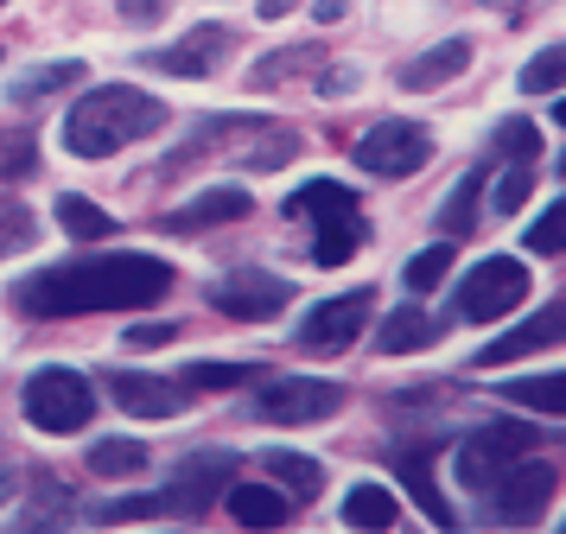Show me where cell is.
I'll return each mask as SVG.
<instances>
[{"label":"cell","instance_id":"5","mask_svg":"<svg viewBox=\"0 0 566 534\" xmlns=\"http://www.w3.org/2000/svg\"><path fill=\"white\" fill-rule=\"evenodd\" d=\"M350 159H357V172H369V178H413L433 159V127L388 115V122L363 127L357 140H350Z\"/></svg>","mask_w":566,"mask_h":534},{"label":"cell","instance_id":"3","mask_svg":"<svg viewBox=\"0 0 566 534\" xmlns=\"http://www.w3.org/2000/svg\"><path fill=\"white\" fill-rule=\"evenodd\" d=\"M286 217H306L318 229V242H312V261L318 268H344L350 254L363 249V210H357V191L350 185H337V178H312L300 185L293 198H286Z\"/></svg>","mask_w":566,"mask_h":534},{"label":"cell","instance_id":"28","mask_svg":"<svg viewBox=\"0 0 566 534\" xmlns=\"http://www.w3.org/2000/svg\"><path fill=\"white\" fill-rule=\"evenodd\" d=\"M39 242V217H32V203H20L13 191H0V261L7 254H27Z\"/></svg>","mask_w":566,"mask_h":534},{"label":"cell","instance_id":"33","mask_svg":"<svg viewBox=\"0 0 566 534\" xmlns=\"http://www.w3.org/2000/svg\"><path fill=\"white\" fill-rule=\"evenodd\" d=\"M528 185H535V159H503V178H496V191H490V210H496V217H515V210L528 203Z\"/></svg>","mask_w":566,"mask_h":534},{"label":"cell","instance_id":"24","mask_svg":"<svg viewBox=\"0 0 566 534\" xmlns=\"http://www.w3.org/2000/svg\"><path fill=\"white\" fill-rule=\"evenodd\" d=\"M325 64V45L312 39V45H286V51H268L255 71H249V90H274V83H286V76L300 71H318Z\"/></svg>","mask_w":566,"mask_h":534},{"label":"cell","instance_id":"31","mask_svg":"<svg viewBox=\"0 0 566 534\" xmlns=\"http://www.w3.org/2000/svg\"><path fill=\"white\" fill-rule=\"evenodd\" d=\"M446 274H452V235H446V242H433V249L408 254V268H401V286H408V293H433Z\"/></svg>","mask_w":566,"mask_h":534},{"label":"cell","instance_id":"41","mask_svg":"<svg viewBox=\"0 0 566 534\" xmlns=\"http://www.w3.org/2000/svg\"><path fill=\"white\" fill-rule=\"evenodd\" d=\"M7 496H20V464H13L7 439H0V503H7Z\"/></svg>","mask_w":566,"mask_h":534},{"label":"cell","instance_id":"23","mask_svg":"<svg viewBox=\"0 0 566 534\" xmlns=\"http://www.w3.org/2000/svg\"><path fill=\"white\" fill-rule=\"evenodd\" d=\"M503 401L528 407V413H554V420H566V369H547V376L503 381Z\"/></svg>","mask_w":566,"mask_h":534},{"label":"cell","instance_id":"10","mask_svg":"<svg viewBox=\"0 0 566 534\" xmlns=\"http://www.w3.org/2000/svg\"><path fill=\"white\" fill-rule=\"evenodd\" d=\"M528 446H535V432H528V427H510V420H503V427H478V432H471V439L459 446V458H452V471H459V490L484 496L490 483L503 478V471H510V464L528 452Z\"/></svg>","mask_w":566,"mask_h":534},{"label":"cell","instance_id":"16","mask_svg":"<svg viewBox=\"0 0 566 534\" xmlns=\"http://www.w3.org/2000/svg\"><path fill=\"white\" fill-rule=\"evenodd\" d=\"M439 446H446V439L401 446V452H395V478L408 483V496L427 509V522H433V528H459V509L446 503V496H439V483H433V452H439Z\"/></svg>","mask_w":566,"mask_h":534},{"label":"cell","instance_id":"32","mask_svg":"<svg viewBox=\"0 0 566 534\" xmlns=\"http://www.w3.org/2000/svg\"><path fill=\"white\" fill-rule=\"evenodd\" d=\"M490 159H541V127L510 115V122H496L490 134Z\"/></svg>","mask_w":566,"mask_h":534},{"label":"cell","instance_id":"19","mask_svg":"<svg viewBox=\"0 0 566 534\" xmlns=\"http://www.w3.org/2000/svg\"><path fill=\"white\" fill-rule=\"evenodd\" d=\"M427 344H439V318L427 305H395L382 318V331H376V350L382 356H413V350H427Z\"/></svg>","mask_w":566,"mask_h":534},{"label":"cell","instance_id":"7","mask_svg":"<svg viewBox=\"0 0 566 534\" xmlns=\"http://www.w3.org/2000/svg\"><path fill=\"white\" fill-rule=\"evenodd\" d=\"M547 503H554V464H541V458L522 452L510 471L478 496V515H484V522H503V528H528V522L547 515Z\"/></svg>","mask_w":566,"mask_h":534},{"label":"cell","instance_id":"11","mask_svg":"<svg viewBox=\"0 0 566 534\" xmlns=\"http://www.w3.org/2000/svg\"><path fill=\"white\" fill-rule=\"evenodd\" d=\"M286 305H293V280L261 274V268H235V274H223L210 286V312L242 318V325H268V318H281Z\"/></svg>","mask_w":566,"mask_h":534},{"label":"cell","instance_id":"42","mask_svg":"<svg viewBox=\"0 0 566 534\" xmlns=\"http://www.w3.org/2000/svg\"><path fill=\"white\" fill-rule=\"evenodd\" d=\"M159 13H166V0H122V20H140V25H154Z\"/></svg>","mask_w":566,"mask_h":534},{"label":"cell","instance_id":"4","mask_svg":"<svg viewBox=\"0 0 566 534\" xmlns=\"http://www.w3.org/2000/svg\"><path fill=\"white\" fill-rule=\"evenodd\" d=\"M20 407H27V420L39 432H83L96 420V388H90V376H77L71 363H45V369L27 376Z\"/></svg>","mask_w":566,"mask_h":534},{"label":"cell","instance_id":"30","mask_svg":"<svg viewBox=\"0 0 566 534\" xmlns=\"http://www.w3.org/2000/svg\"><path fill=\"white\" fill-rule=\"evenodd\" d=\"M515 83H522V96H554V90H566V39L547 45V51H535Z\"/></svg>","mask_w":566,"mask_h":534},{"label":"cell","instance_id":"9","mask_svg":"<svg viewBox=\"0 0 566 534\" xmlns=\"http://www.w3.org/2000/svg\"><path fill=\"white\" fill-rule=\"evenodd\" d=\"M337 407H344V381L325 376H268V388L255 395V413L274 427H312Z\"/></svg>","mask_w":566,"mask_h":534},{"label":"cell","instance_id":"25","mask_svg":"<svg viewBox=\"0 0 566 534\" xmlns=\"http://www.w3.org/2000/svg\"><path fill=\"white\" fill-rule=\"evenodd\" d=\"M484 185H490V159H478V166L459 178V191L439 203V235H464V229H471V217H478V198H484Z\"/></svg>","mask_w":566,"mask_h":534},{"label":"cell","instance_id":"18","mask_svg":"<svg viewBox=\"0 0 566 534\" xmlns=\"http://www.w3.org/2000/svg\"><path fill=\"white\" fill-rule=\"evenodd\" d=\"M464 64H471V39H439L433 51L408 57V64L395 71V83H401V90H413V96H427V90H439V83L464 76Z\"/></svg>","mask_w":566,"mask_h":534},{"label":"cell","instance_id":"39","mask_svg":"<svg viewBox=\"0 0 566 534\" xmlns=\"http://www.w3.org/2000/svg\"><path fill=\"white\" fill-rule=\"evenodd\" d=\"M39 166V147H32V134H7V147H0V178H27Z\"/></svg>","mask_w":566,"mask_h":534},{"label":"cell","instance_id":"13","mask_svg":"<svg viewBox=\"0 0 566 534\" xmlns=\"http://www.w3.org/2000/svg\"><path fill=\"white\" fill-rule=\"evenodd\" d=\"M230 51H235V32L217 25V20H205V25H191L179 45L140 51V64H147V71H166V76H217Z\"/></svg>","mask_w":566,"mask_h":534},{"label":"cell","instance_id":"34","mask_svg":"<svg viewBox=\"0 0 566 534\" xmlns=\"http://www.w3.org/2000/svg\"><path fill=\"white\" fill-rule=\"evenodd\" d=\"M20 528H57V522H71V503H64V490H57L52 478H39V490H32V503L13 515Z\"/></svg>","mask_w":566,"mask_h":534},{"label":"cell","instance_id":"17","mask_svg":"<svg viewBox=\"0 0 566 534\" xmlns=\"http://www.w3.org/2000/svg\"><path fill=\"white\" fill-rule=\"evenodd\" d=\"M255 210V198L242 191V185H210L205 198L179 203V210H166V235H191V229H217V223H242Z\"/></svg>","mask_w":566,"mask_h":534},{"label":"cell","instance_id":"27","mask_svg":"<svg viewBox=\"0 0 566 534\" xmlns=\"http://www.w3.org/2000/svg\"><path fill=\"white\" fill-rule=\"evenodd\" d=\"M395 490L382 483H357V490H344V522L350 528H395Z\"/></svg>","mask_w":566,"mask_h":534},{"label":"cell","instance_id":"43","mask_svg":"<svg viewBox=\"0 0 566 534\" xmlns=\"http://www.w3.org/2000/svg\"><path fill=\"white\" fill-rule=\"evenodd\" d=\"M344 7H350V0H312V20L332 25V20H344Z\"/></svg>","mask_w":566,"mask_h":534},{"label":"cell","instance_id":"38","mask_svg":"<svg viewBox=\"0 0 566 534\" xmlns=\"http://www.w3.org/2000/svg\"><path fill=\"white\" fill-rule=\"evenodd\" d=\"M147 515H166V496H122L96 509V522H147Z\"/></svg>","mask_w":566,"mask_h":534},{"label":"cell","instance_id":"37","mask_svg":"<svg viewBox=\"0 0 566 534\" xmlns=\"http://www.w3.org/2000/svg\"><path fill=\"white\" fill-rule=\"evenodd\" d=\"M357 64H318L312 71V96L318 102H344V96H357Z\"/></svg>","mask_w":566,"mask_h":534},{"label":"cell","instance_id":"46","mask_svg":"<svg viewBox=\"0 0 566 534\" xmlns=\"http://www.w3.org/2000/svg\"><path fill=\"white\" fill-rule=\"evenodd\" d=\"M0 7H7V0H0Z\"/></svg>","mask_w":566,"mask_h":534},{"label":"cell","instance_id":"40","mask_svg":"<svg viewBox=\"0 0 566 534\" xmlns=\"http://www.w3.org/2000/svg\"><path fill=\"white\" fill-rule=\"evenodd\" d=\"M172 337H179L172 325H134V331H128L134 350H159V344H172Z\"/></svg>","mask_w":566,"mask_h":534},{"label":"cell","instance_id":"12","mask_svg":"<svg viewBox=\"0 0 566 534\" xmlns=\"http://www.w3.org/2000/svg\"><path fill=\"white\" fill-rule=\"evenodd\" d=\"M235 464H242V458L217 452V446H210V452H191V458H179V464H172V478H166V490H159V496H166V509H172V515H205V509L235 483Z\"/></svg>","mask_w":566,"mask_h":534},{"label":"cell","instance_id":"1","mask_svg":"<svg viewBox=\"0 0 566 534\" xmlns=\"http://www.w3.org/2000/svg\"><path fill=\"white\" fill-rule=\"evenodd\" d=\"M172 293V261L140 249L122 254H77V261H52L27 274L7 305L20 318H83V312H147Z\"/></svg>","mask_w":566,"mask_h":534},{"label":"cell","instance_id":"8","mask_svg":"<svg viewBox=\"0 0 566 534\" xmlns=\"http://www.w3.org/2000/svg\"><path fill=\"white\" fill-rule=\"evenodd\" d=\"M369 312H376V286H350V293H337V300L325 305H312L306 318H300V350L312 356H337V350H350L363 337V325H369Z\"/></svg>","mask_w":566,"mask_h":534},{"label":"cell","instance_id":"20","mask_svg":"<svg viewBox=\"0 0 566 534\" xmlns=\"http://www.w3.org/2000/svg\"><path fill=\"white\" fill-rule=\"evenodd\" d=\"M83 64L77 57H57V64H32V71H20L13 83H7V102L13 108H39V102H52L57 90H71V83H83Z\"/></svg>","mask_w":566,"mask_h":534},{"label":"cell","instance_id":"2","mask_svg":"<svg viewBox=\"0 0 566 534\" xmlns=\"http://www.w3.org/2000/svg\"><path fill=\"white\" fill-rule=\"evenodd\" d=\"M172 122V108L147 90H134V83H96V90H83L71 102V115H64V153H77V159H108V153L134 147V140H147L159 127Z\"/></svg>","mask_w":566,"mask_h":534},{"label":"cell","instance_id":"36","mask_svg":"<svg viewBox=\"0 0 566 534\" xmlns=\"http://www.w3.org/2000/svg\"><path fill=\"white\" fill-rule=\"evenodd\" d=\"M535 254H566V198H554L547 210H541L535 223H528V235H522Z\"/></svg>","mask_w":566,"mask_h":534},{"label":"cell","instance_id":"14","mask_svg":"<svg viewBox=\"0 0 566 534\" xmlns=\"http://www.w3.org/2000/svg\"><path fill=\"white\" fill-rule=\"evenodd\" d=\"M554 344H566V300L541 305V312H528V318H522L510 337L484 344V350H478V369H503V363H522V356L554 350Z\"/></svg>","mask_w":566,"mask_h":534},{"label":"cell","instance_id":"15","mask_svg":"<svg viewBox=\"0 0 566 534\" xmlns=\"http://www.w3.org/2000/svg\"><path fill=\"white\" fill-rule=\"evenodd\" d=\"M108 395H115V407L122 413H134V420H172V413H185V381H166V376H140V369H115L108 376Z\"/></svg>","mask_w":566,"mask_h":534},{"label":"cell","instance_id":"22","mask_svg":"<svg viewBox=\"0 0 566 534\" xmlns=\"http://www.w3.org/2000/svg\"><path fill=\"white\" fill-rule=\"evenodd\" d=\"M261 464H268V478L281 483L293 503H312V496L325 490V464L306 458V452H286V446H281V452H261Z\"/></svg>","mask_w":566,"mask_h":534},{"label":"cell","instance_id":"6","mask_svg":"<svg viewBox=\"0 0 566 534\" xmlns=\"http://www.w3.org/2000/svg\"><path fill=\"white\" fill-rule=\"evenodd\" d=\"M528 268L515 261V254H484L471 274L459 280V318L464 325H496V318H510L515 305L528 300Z\"/></svg>","mask_w":566,"mask_h":534},{"label":"cell","instance_id":"35","mask_svg":"<svg viewBox=\"0 0 566 534\" xmlns=\"http://www.w3.org/2000/svg\"><path fill=\"white\" fill-rule=\"evenodd\" d=\"M185 388H242V381H261L255 363H191L185 369Z\"/></svg>","mask_w":566,"mask_h":534},{"label":"cell","instance_id":"44","mask_svg":"<svg viewBox=\"0 0 566 534\" xmlns=\"http://www.w3.org/2000/svg\"><path fill=\"white\" fill-rule=\"evenodd\" d=\"M281 13H293V0H261V20H281Z\"/></svg>","mask_w":566,"mask_h":534},{"label":"cell","instance_id":"26","mask_svg":"<svg viewBox=\"0 0 566 534\" xmlns=\"http://www.w3.org/2000/svg\"><path fill=\"white\" fill-rule=\"evenodd\" d=\"M52 217L64 235H77V242H103V235H115V217H108L103 203L77 198V191H64V198L52 203Z\"/></svg>","mask_w":566,"mask_h":534},{"label":"cell","instance_id":"29","mask_svg":"<svg viewBox=\"0 0 566 534\" xmlns=\"http://www.w3.org/2000/svg\"><path fill=\"white\" fill-rule=\"evenodd\" d=\"M90 471L96 478H134V471H147V446L140 439H96L90 446Z\"/></svg>","mask_w":566,"mask_h":534},{"label":"cell","instance_id":"21","mask_svg":"<svg viewBox=\"0 0 566 534\" xmlns=\"http://www.w3.org/2000/svg\"><path fill=\"white\" fill-rule=\"evenodd\" d=\"M230 515L242 528H281L293 496H281V483H230Z\"/></svg>","mask_w":566,"mask_h":534},{"label":"cell","instance_id":"45","mask_svg":"<svg viewBox=\"0 0 566 534\" xmlns=\"http://www.w3.org/2000/svg\"><path fill=\"white\" fill-rule=\"evenodd\" d=\"M554 122H560V127H566V96H560V102H554ZM560 172H566V153H560Z\"/></svg>","mask_w":566,"mask_h":534}]
</instances>
